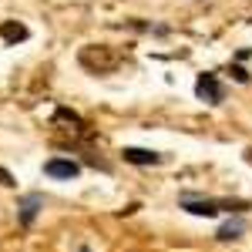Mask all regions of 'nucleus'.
<instances>
[{
  "mask_svg": "<svg viewBox=\"0 0 252 252\" xmlns=\"http://www.w3.org/2000/svg\"><path fill=\"white\" fill-rule=\"evenodd\" d=\"M182 209L192 215H202V219H212L215 212L229 209V212H246L249 202L242 198H198V195H182Z\"/></svg>",
  "mask_w": 252,
  "mask_h": 252,
  "instance_id": "nucleus-1",
  "label": "nucleus"
},
{
  "mask_svg": "<svg viewBox=\"0 0 252 252\" xmlns=\"http://www.w3.org/2000/svg\"><path fill=\"white\" fill-rule=\"evenodd\" d=\"M195 94L202 97V101H209V104H222L225 91H222V84H219L215 74H198V81H195Z\"/></svg>",
  "mask_w": 252,
  "mask_h": 252,
  "instance_id": "nucleus-2",
  "label": "nucleus"
},
{
  "mask_svg": "<svg viewBox=\"0 0 252 252\" xmlns=\"http://www.w3.org/2000/svg\"><path fill=\"white\" fill-rule=\"evenodd\" d=\"M44 172L51 175V178H78L81 165L71 161V158H51V161L44 165Z\"/></svg>",
  "mask_w": 252,
  "mask_h": 252,
  "instance_id": "nucleus-3",
  "label": "nucleus"
},
{
  "mask_svg": "<svg viewBox=\"0 0 252 252\" xmlns=\"http://www.w3.org/2000/svg\"><path fill=\"white\" fill-rule=\"evenodd\" d=\"M17 209H20V212H17L20 222H24V225H31V222H34V215L44 209V195H37V192H34V195H24Z\"/></svg>",
  "mask_w": 252,
  "mask_h": 252,
  "instance_id": "nucleus-4",
  "label": "nucleus"
},
{
  "mask_svg": "<svg viewBox=\"0 0 252 252\" xmlns=\"http://www.w3.org/2000/svg\"><path fill=\"white\" fill-rule=\"evenodd\" d=\"M121 155H125V161H131V165H158L161 161V155L158 152H148V148H125Z\"/></svg>",
  "mask_w": 252,
  "mask_h": 252,
  "instance_id": "nucleus-5",
  "label": "nucleus"
},
{
  "mask_svg": "<svg viewBox=\"0 0 252 252\" xmlns=\"http://www.w3.org/2000/svg\"><path fill=\"white\" fill-rule=\"evenodd\" d=\"M0 37L7 40V44H20V40H27V27L17 24V20H3L0 24Z\"/></svg>",
  "mask_w": 252,
  "mask_h": 252,
  "instance_id": "nucleus-6",
  "label": "nucleus"
},
{
  "mask_svg": "<svg viewBox=\"0 0 252 252\" xmlns=\"http://www.w3.org/2000/svg\"><path fill=\"white\" fill-rule=\"evenodd\" d=\"M242 232H246V222L235 219V222H225V225L219 229V239H222V242H232V239H239Z\"/></svg>",
  "mask_w": 252,
  "mask_h": 252,
  "instance_id": "nucleus-7",
  "label": "nucleus"
},
{
  "mask_svg": "<svg viewBox=\"0 0 252 252\" xmlns=\"http://www.w3.org/2000/svg\"><path fill=\"white\" fill-rule=\"evenodd\" d=\"M0 185H14V175H10V172H3V168H0Z\"/></svg>",
  "mask_w": 252,
  "mask_h": 252,
  "instance_id": "nucleus-8",
  "label": "nucleus"
},
{
  "mask_svg": "<svg viewBox=\"0 0 252 252\" xmlns=\"http://www.w3.org/2000/svg\"><path fill=\"white\" fill-rule=\"evenodd\" d=\"M232 74H235V81H242V84H246V81H249V74H246V71H242V67H232Z\"/></svg>",
  "mask_w": 252,
  "mask_h": 252,
  "instance_id": "nucleus-9",
  "label": "nucleus"
},
{
  "mask_svg": "<svg viewBox=\"0 0 252 252\" xmlns=\"http://www.w3.org/2000/svg\"><path fill=\"white\" fill-rule=\"evenodd\" d=\"M246 161H249V165H252V148H249V152H246Z\"/></svg>",
  "mask_w": 252,
  "mask_h": 252,
  "instance_id": "nucleus-10",
  "label": "nucleus"
},
{
  "mask_svg": "<svg viewBox=\"0 0 252 252\" xmlns=\"http://www.w3.org/2000/svg\"><path fill=\"white\" fill-rule=\"evenodd\" d=\"M81 252H88V249H81Z\"/></svg>",
  "mask_w": 252,
  "mask_h": 252,
  "instance_id": "nucleus-11",
  "label": "nucleus"
}]
</instances>
